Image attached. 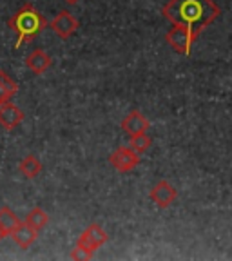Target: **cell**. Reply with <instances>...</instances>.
I'll return each instance as SVG.
<instances>
[{
    "label": "cell",
    "mask_w": 232,
    "mask_h": 261,
    "mask_svg": "<svg viewBox=\"0 0 232 261\" xmlns=\"http://www.w3.org/2000/svg\"><path fill=\"white\" fill-rule=\"evenodd\" d=\"M162 13L172 25H185L200 37V33L220 16V8L212 0H169Z\"/></svg>",
    "instance_id": "1"
},
{
    "label": "cell",
    "mask_w": 232,
    "mask_h": 261,
    "mask_svg": "<svg viewBox=\"0 0 232 261\" xmlns=\"http://www.w3.org/2000/svg\"><path fill=\"white\" fill-rule=\"evenodd\" d=\"M9 29L15 33V47H22L28 42H33L35 38L40 35V31H44L47 22L40 15L37 8L33 4H24L15 15L9 18L8 22Z\"/></svg>",
    "instance_id": "2"
},
{
    "label": "cell",
    "mask_w": 232,
    "mask_h": 261,
    "mask_svg": "<svg viewBox=\"0 0 232 261\" xmlns=\"http://www.w3.org/2000/svg\"><path fill=\"white\" fill-rule=\"evenodd\" d=\"M165 40L178 55L189 57L192 51V44L198 40V35H194L185 25H172L167 31V35H165Z\"/></svg>",
    "instance_id": "3"
},
{
    "label": "cell",
    "mask_w": 232,
    "mask_h": 261,
    "mask_svg": "<svg viewBox=\"0 0 232 261\" xmlns=\"http://www.w3.org/2000/svg\"><path fill=\"white\" fill-rule=\"evenodd\" d=\"M78 25L80 24H78L76 16H73V13L67 11V9L58 11L53 20L49 22L51 31H53L58 38H62V40H67L69 37H73L74 33L78 31Z\"/></svg>",
    "instance_id": "4"
},
{
    "label": "cell",
    "mask_w": 232,
    "mask_h": 261,
    "mask_svg": "<svg viewBox=\"0 0 232 261\" xmlns=\"http://www.w3.org/2000/svg\"><path fill=\"white\" fill-rule=\"evenodd\" d=\"M109 162L113 169H116L118 172H131L140 165V154L133 151L131 147H118L109 156Z\"/></svg>",
    "instance_id": "5"
},
{
    "label": "cell",
    "mask_w": 232,
    "mask_h": 261,
    "mask_svg": "<svg viewBox=\"0 0 232 261\" xmlns=\"http://www.w3.org/2000/svg\"><path fill=\"white\" fill-rule=\"evenodd\" d=\"M107 240H109V234H107L100 225L93 223L80 234V238H78L76 243L82 245L84 249H87L89 252L94 254L100 247H102V245L107 243Z\"/></svg>",
    "instance_id": "6"
},
{
    "label": "cell",
    "mask_w": 232,
    "mask_h": 261,
    "mask_svg": "<svg viewBox=\"0 0 232 261\" xmlns=\"http://www.w3.org/2000/svg\"><path fill=\"white\" fill-rule=\"evenodd\" d=\"M176 196H178V192H176V189L169 184L167 179H160L158 184L151 189V192H149V198L152 200V203H156L160 208L171 207L174 203Z\"/></svg>",
    "instance_id": "7"
},
{
    "label": "cell",
    "mask_w": 232,
    "mask_h": 261,
    "mask_svg": "<svg viewBox=\"0 0 232 261\" xmlns=\"http://www.w3.org/2000/svg\"><path fill=\"white\" fill-rule=\"evenodd\" d=\"M24 113L15 103H11V100L0 103V127H4L6 130H15L24 122Z\"/></svg>",
    "instance_id": "8"
},
{
    "label": "cell",
    "mask_w": 232,
    "mask_h": 261,
    "mask_svg": "<svg viewBox=\"0 0 232 261\" xmlns=\"http://www.w3.org/2000/svg\"><path fill=\"white\" fill-rule=\"evenodd\" d=\"M147 129H149V120L140 111H131L122 120V130L129 138L135 135H140V133H147Z\"/></svg>",
    "instance_id": "9"
},
{
    "label": "cell",
    "mask_w": 232,
    "mask_h": 261,
    "mask_svg": "<svg viewBox=\"0 0 232 261\" xmlns=\"http://www.w3.org/2000/svg\"><path fill=\"white\" fill-rule=\"evenodd\" d=\"M51 65H53V58L49 57L45 51H42V49H35L25 58V67L29 71H33L35 74H44Z\"/></svg>",
    "instance_id": "10"
},
{
    "label": "cell",
    "mask_w": 232,
    "mask_h": 261,
    "mask_svg": "<svg viewBox=\"0 0 232 261\" xmlns=\"http://www.w3.org/2000/svg\"><path fill=\"white\" fill-rule=\"evenodd\" d=\"M38 238V230H35L33 227H29L25 221H20L18 227L11 232V240L15 241L20 249H29Z\"/></svg>",
    "instance_id": "11"
},
{
    "label": "cell",
    "mask_w": 232,
    "mask_h": 261,
    "mask_svg": "<svg viewBox=\"0 0 232 261\" xmlns=\"http://www.w3.org/2000/svg\"><path fill=\"white\" fill-rule=\"evenodd\" d=\"M18 171H20V174L25 176V178L35 179L42 172V163L35 154H28L18 163Z\"/></svg>",
    "instance_id": "12"
},
{
    "label": "cell",
    "mask_w": 232,
    "mask_h": 261,
    "mask_svg": "<svg viewBox=\"0 0 232 261\" xmlns=\"http://www.w3.org/2000/svg\"><path fill=\"white\" fill-rule=\"evenodd\" d=\"M20 220L16 216L15 212L11 211L9 207H2L0 208V232L6 236H11V232L18 227Z\"/></svg>",
    "instance_id": "13"
},
{
    "label": "cell",
    "mask_w": 232,
    "mask_h": 261,
    "mask_svg": "<svg viewBox=\"0 0 232 261\" xmlns=\"http://www.w3.org/2000/svg\"><path fill=\"white\" fill-rule=\"evenodd\" d=\"M25 223H28L29 227L35 228V230H38V232H40L42 228L49 223V214L44 211V208L35 207V208H31V211L28 212V216H25Z\"/></svg>",
    "instance_id": "14"
},
{
    "label": "cell",
    "mask_w": 232,
    "mask_h": 261,
    "mask_svg": "<svg viewBox=\"0 0 232 261\" xmlns=\"http://www.w3.org/2000/svg\"><path fill=\"white\" fill-rule=\"evenodd\" d=\"M151 143H152V140L147 133H140V135L131 136V149L135 152H138V154H145V152L149 151Z\"/></svg>",
    "instance_id": "15"
},
{
    "label": "cell",
    "mask_w": 232,
    "mask_h": 261,
    "mask_svg": "<svg viewBox=\"0 0 232 261\" xmlns=\"http://www.w3.org/2000/svg\"><path fill=\"white\" fill-rule=\"evenodd\" d=\"M0 86L4 87V91L9 94V96L16 94V91H18V84H16V82L13 80L6 71H0Z\"/></svg>",
    "instance_id": "16"
},
{
    "label": "cell",
    "mask_w": 232,
    "mask_h": 261,
    "mask_svg": "<svg viewBox=\"0 0 232 261\" xmlns=\"http://www.w3.org/2000/svg\"><path fill=\"white\" fill-rule=\"evenodd\" d=\"M93 256H94L93 252H89V250L84 249V247H82V245H78V243H76V247L73 249V252L69 254L71 259H91Z\"/></svg>",
    "instance_id": "17"
},
{
    "label": "cell",
    "mask_w": 232,
    "mask_h": 261,
    "mask_svg": "<svg viewBox=\"0 0 232 261\" xmlns=\"http://www.w3.org/2000/svg\"><path fill=\"white\" fill-rule=\"evenodd\" d=\"M8 100H11V96H9V94L6 93V91H4V87L0 86V103L8 102Z\"/></svg>",
    "instance_id": "18"
},
{
    "label": "cell",
    "mask_w": 232,
    "mask_h": 261,
    "mask_svg": "<svg viewBox=\"0 0 232 261\" xmlns=\"http://www.w3.org/2000/svg\"><path fill=\"white\" fill-rule=\"evenodd\" d=\"M65 2H67V4H76L78 0H65Z\"/></svg>",
    "instance_id": "19"
},
{
    "label": "cell",
    "mask_w": 232,
    "mask_h": 261,
    "mask_svg": "<svg viewBox=\"0 0 232 261\" xmlns=\"http://www.w3.org/2000/svg\"><path fill=\"white\" fill-rule=\"evenodd\" d=\"M2 238H4V234H2V232H0V240H2Z\"/></svg>",
    "instance_id": "20"
}]
</instances>
